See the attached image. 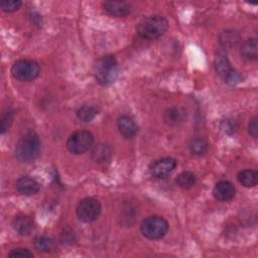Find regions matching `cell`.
<instances>
[{
  "instance_id": "cell-3",
  "label": "cell",
  "mask_w": 258,
  "mask_h": 258,
  "mask_svg": "<svg viewBox=\"0 0 258 258\" xmlns=\"http://www.w3.org/2000/svg\"><path fill=\"white\" fill-rule=\"evenodd\" d=\"M167 26V20L163 16L155 14L143 18L137 26V32L145 39H156L165 33Z\"/></svg>"
},
{
  "instance_id": "cell-6",
  "label": "cell",
  "mask_w": 258,
  "mask_h": 258,
  "mask_svg": "<svg viewBox=\"0 0 258 258\" xmlns=\"http://www.w3.org/2000/svg\"><path fill=\"white\" fill-rule=\"evenodd\" d=\"M11 74L20 82H31L39 75V66L31 59H19L13 63Z\"/></svg>"
},
{
  "instance_id": "cell-11",
  "label": "cell",
  "mask_w": 258,
  "mask_h": 258,
  "mask_svg": "<svg viewBox=\"0 0 258 258\" xmlns=\"http://www.w3.org/2000/svg\"><path fill=\"white\" fill-rule=\"evenodd\" d=\"M12 227L20 236H28L34 230V223L30 217L18 215L13 219Z\"/></svg>"
},
{
  "instance_id": "cell-22",
  "label": "cell",
  "mask_w": 258,
  "mask_h": 258,
  "mask_svg": "<svg viewBox=\"0 0 258 258\" xmlns=\"http://www.w3.org/2000/svg\"><path fill=\"white\" fill-rule=\"evenodd\" d=\"M34 247L38 251L42 252H47L50 251L53 247V240L47 236H37L34 238L33 241Z\"/></svg>"
},
{
  "instance_id": "cell-14",
  "label": "cell",
  "mask_w": 258,
  "mask_h": 258,
  "mask_svg": "<svg viewBox=\"0 0 258 258\" xmlns=\"http://www.w3.org/2000/svg\"><path fill=\"white\" fill-rule=\"evenodd\" d=\"M17 190L24 196H33L39 190L38 182L30 176H21L16 181Z\"/></svg>"
},
{
  "instance_id": "cell-25",
  "label": "cell",
  "mask_w": 258,
  "mask_h": 258,
  "mask_svg": "<svg viewBox=\"0 0 258 258\" xmlns=\"http://www.w3.org/2000/svg\"><path fill=\"white\" fill-rule=\"evenodd\" d=\"M12 120H13V112L10 109L3 112L1 116V133H4L10 127Z\"/></svg>"
},
{
  "instance_id": "cell-16",
  "label": "cell",
  "mask_w": 258,
  "mask_h": 258,
  "mask_svg": "<svg viewBox=\"0 0 258 258\" xmlns=\"http://www.w3.org/2000/svg\"><path fill=\"white\" fill-rule=\"evenodd\" d=\"M237 178L242 185L251 187L256 185L258 182V171L256 169H244L238 173Z\"/></svg>"
},
{
  "instance_id": "cell-27",
  "label": "cell",
  "mask_w": 258,
  "mask_h": 258,
  "mask_svg": "<svg viewBox=\"0 0 258 258\" xmlns=\"http://www.w3.org/2000/svg\"><path fill=\"white\" fill-rule=\"evenodd\" d=\"M223 35H225V36L221 38V41L224 45H228V44L233 45L239 39L238 36H236V33L233 31H225L223 33Z\"/></svg>"
},
{
  "instance_id": "cell-21",
  "label": "cell",
  "mask_w": 258,
  "mask_h": 258,
  "mask_svg": "<svg viewBox=\"0 0 258 258\" xmlns=\"http://www.w3.org/2000/svg\"><path fill=\"white\" fill-rule=\"evenodd\" d=\"M188 146H189L190 152L195 155H203L208 151V148H209L208 142L202 137H197L192 139Z\"/></svg>"
},
{
  "instance_id": "cell-18",
  "label": "cell",
  "mask_w": 258,
  "mask_h": 258,
  "mask_svg": "<svg viewBox=\"0 0 258 258\" xmlns=\"http://www.w3.org/2000/svg\"><path fill=\"white\" fill-rule=\"evenodd\" d=\"M196 175L194 174V172L188 171V170H184L182 172H180L176 178H175V182L177 184V186H179L180 188L183 189H187L190 188L191 186L195 185L196 183Z\"/></svg>"
},
{
  "instance_id": "cell-8",
  "label": "cell",
  "mask_w": 258,
  "mask_h": 258,
  "mask_svg": "<svg viewBox=\"0 0 258 258\" xmlns=\"http://www.w3.org/2000/svg\"><path fill=\"white\" fill-rule=\"evenodd\" d=\"M76 212L82 222L92 223L97 220L101 213V204L94 198H86L78 204Z\"/></svg>"
},
{
  "instance_id": "cell-15",
  "label": "cell",
  "mask_w": 258,
  "mask_h": 258,
  "mask_svg": "<svg viewBox=\"0 0 258 258\" xmlns=\"http://www.w3.org/2000/svg\"><path fill=\"white\" fill-rule=\"evenodd\" d=\"M185 118V111L181 107L173 106L166 109L163 113V120L168 125H178L183 122Z\"/></svg>"
},
{
  "instance_id": "cell-19",
  "label": "cell",
  "mask_w": 258,
  "mask_h": 258,
  "mask_svg": "<svg viewBox=\"0 0 258 258\" xmlns=\"http://www.w3.org/2000/svg\"><path fill=\"white\" fill-rule=\"evenodd\" d=\"M98 112H99V110L96 106L85 104V105H83L82 107L79 108V110L77 112V115H78V118L81 121L91 122L97 116Z\"/></svg>"
},
{
  "instance_id": "cell-4",
  "label": "cell",
  "mask_w": 258,
  "mask_h": 258,
  "mask_svg": "<svg viewBox=\"0 0 258 258\" xmlns=\"http://www.w3.org/2000/svg\"><path fill=\"white\" fill-rule=\"evenodd\" d=\"M215 68L217 74L222 78V80L231 86L237 85L242 81L240 73L232 68L227 53L225 50L221 49L217 52L215 57Z\"/></svg>"
},
{
  "instance_id": "cell-5",
  "label": "cell",
  "mask_w": 258,
  "mask_h": 258,
  "mask_svg": "<svg viewBox=\"0 0 258 258\" xmlns=\"http://www.w3.org/2000/svg\"><path fill=\"white\" fill-rule=\"evenodd\" d=\"M141 233L149 240H158L165 236L168 230L167 221L159 216H151L144 219L140 226Z\"/></svg>"
},
{
  "instance_id": "cell-23",
  "label": "cell",
  "mask_w": 258,
  "mask_h": 258,
  "mask_svg": "<svg viewBox=\"0 0 258 258\" xmlns=\"http://www.w3.org/2000/svg\"><path fill=\"white\" fill-rule=\"evenodd\" d=\"M21 6L20 0H2L0 1V8L4 12H13Z\"/></svg>"
},
{
  "instance_id": "cell-7",
  "label": "cell",
  "mask_w": 258,
  "mask_h": 258,
  "mask_svg": "<svg viewBox=\"0 0 258 258\" xmlns=\"http://www.w3.org/2000/svg\"><path fill=\"white\" fill-rule=\"evenodd\" d=\"M93 141L94 137L91 132L87 130H78L68 138L67 148L74 154H82L89 150Z\"/></svg>"
},
{
  "instance_id": "cell-9",
  "label": "cell",
  "mask_w": 258,
  "mask_h": 258,
  "mask_svg": "<svg viewBox=\"0 0 258 258\" xmlns=\"http://www.w3.org/2000/svg\"><path fill=\"white\" fill-rule=\"evenodd\" d=\"M176 166V160L171 157H163L155 160L149 166L150 174L155 178H164Z\"/></svg>"
},
{
  "instance_id": "cell-20",
  "label": "cell",
  "mask_w": 258,
  "mask_h": 258,
  "mask_svg": "<svg viewBox=\"0 0 258 258\" xmlns=\"http://www.w3.org/2000/svg\"><path fill=\"white\" fill-rule=\"evenodd\" d=\"M111 157V149L106 144H98L92 150V158L96 162H106Z\"/></svg>"
},
{
  "instance_id": "cell-12",
  "label": "cell",
  "mask_w": 258,
  "mask_h": 258,
  "mask_svg": "<svg viewBox=\"0 0 258 258\" xmlns=\"http://www.w3.org/2000/svg\"><path fill=\"white\" fill-rule=\"evenodd\" d=\"M104 9L112 16L125 17L130 13V5L124 1L108 0L103 3Z\"/></svg>"
},
{
  "instance_id": "cell-28",
  "label": "cell",
  "mask_w": 258,
  "mask_h": 258,
  "mask_svg": "<svg viewBox=\"0 0 258 258\" xmlns=\"http://www.w3.org/2000/svg\"><path fill=\"white\" fill-rule=\"evenodd\" d=\"M257 117H254L250 123H249V133L254 137L256 138L257 135H258V124H257Z\"/></svg>"
},
{
  "instance_id": "cell-2",
  "label": "cell",
  "mask_w": 258,
  "mask_h": 258,
  "mask_svg": "<svg viewBox=\"0 0 258 258\" xmlns=\"http://www.w3.org/2000/svg\"><path fill=\"white\" fill-rule=\"evenodd\" d=\"M96 81L107 86L115 82L119 74V64L116 57L112 54H107L99 58L94 68Z\"/></svg>"
},
{
  "instance_id": "cell-13",
  "label": "cell",
  "mask_w": 258,
  "mask_h": 258,
  "mask_svg": "<svg viewBox=\"0 0 258 258\" xmlns=\"http://www.w3.org/2000/svg\"><path fill=\"white\" fill-rule=\"evenodd\" d=\"M117 126L119 129V132L125 138H132L138 132V126L135 123V121L131 117L126 115H122L118 118Z\"/></svg>"
},
{
  "instance_id": "cell-17",
  "label": "cell",
  "mask_w": 258,
  "mask_h": 258,
  "mask_svg": "<svg viewBox=\"0 0 258 258\" xmlns=\"http://www.w3.org/2000/svg\"><path fill=\"white\" fill-rule=\"evenodd\" d=\"M241 55L249 60H254L258 56V44L255 38L246 40L241 47Z\"/></svg>"
},
{
  "instance_id": "cell-10",
  "label": "cell",
  "mask_w": 258,
  "mask_h": 258,
  "mask_svg": "<svg viewBox=\"0 0 258 258\" xmlns=\"http://www.w3.org/2000/svg\"><path fill=\"white\" fill-rule=\"evenodd\" d=\"M235 191L236 189L232 182L228 180H221L215 185L213 189V195L216 200L227 202L234 198Z\"/></svg>"
},
{
  "instance_id": "cell-24",
  "label": "cell",
  "mask_w": 258,
  "mask_h": 258,
  "mask_svg": "<svg viewBox=\"0 0 258 258\" xmlns=\"http://www.w3.org/2000/svg\"><path fill=\"white\" fill-rule=\"evenodd\" d=\"M221 129L226 134L231 135V134H234L237 131L238 126H237V124H236V122L234 120L227 118V119H224L221 122Z\"/></svg>"
},
{
  "instance_id": "cell-26",
  "label": "cell",
  "mask_w": 258,
  "mask_h": 258,
  "mask_svg": "<svg viewBox=\"0 0 258 258\" xmlns=\"http://www.w3.org/2000/svg\"><path fill=\"white\" fill-rule=\"evenodd\" d=\"M9 257H12V258H32L33 254L28 249L16 248V249H13L9 253Z\"/></svg>"
},
{
  "instance_id": "cell-1",
  "label": "cell",
  "mask_w": 258,
  "mask_h": 258,
  "mask_svg": "<svg viewBox=\"0 0 258 258\" xmlns=\"http://www.w3.org/2000/svg\"><path fill=\"white\" fill-rule=\"evenodd\" d=\"M40 150V142L34 131L26 132L16 143L15 156L17 160L24 163L34 161Z\"/></svg>"
}]
</instances>
